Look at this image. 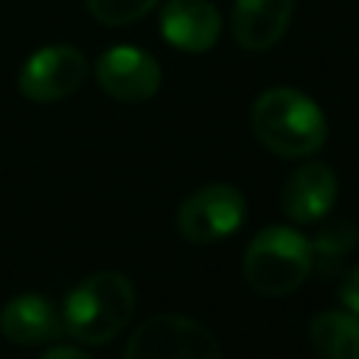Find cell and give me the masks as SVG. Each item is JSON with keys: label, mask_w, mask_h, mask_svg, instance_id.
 Returning a JSON list of instances; mask_svg holds the SVG:
<instances>
[{"label": "cell", "mask_w": 359, "mask_h": 359, "mask_svg": "<svg viewBox=\"0 0 359 359\" xmlns=\"http://www.w3.org/2000/svg\"><path fill=\"white\" fill-rule=\"evenodd\" d=\"M160 0H87L90 14L104 25H126L151 11Z\"/></svg>", "instance_id": "cell-14"}, {"label": "cell", "mask_w": 359, "mask_h": 359, "mask_svg": "<svg viewBox=\"0 0 359 359\" xmlns=\"http://www.w3.org/2000/svg\"><path fill=\"white\" fill-rule=\"evenodd\" d=\"M309 342L320 359H359V314L320 311L309 323Z\"/></svg>", "instance_id": "cell-12"}, {"label": "cell", "mask_w": 359, "mask_h": 359, "mask_svg": "<svg viewBox=\"0 0 359 359\" xmlns=\"http://www.w3.org/2000/svg\"><path fill=\"white\" fill-rule=\"evenodd\" d=\"M42 359H90L84 351L79 348H70V345H59V348H50Z\"/></svg>", "instance_id": "cell-16"}, {"label": "cell", "mask_w": 359, "mask_h": 359, "mask_svg": "<svg viewBox=\"0 0 359 359\" xmlns=\"http://www.w3.org/2000/svg\"><path fill=\"white\" fill-rule=\"evenodd\" d=\"M294 0H236L233 39L244 50H269L289 28Z\"/></svg>", "instance_id": "cell-10"}, {"label": "cell", "mask_w": 359, "mask_h": 359, "mask_svg": "<svg viewBox=\"0 0 359 359\" xmlns=\"http://www.w3.org/2000/svg\"><path fill=\"white\" fill-rule=\"evenodd\" d=\"M95 81L109 98L123 104H140L160 90L163 70L149 50L135 45H115L98 56Z\"/></svg>", "instance_id": "cell-7"}, {"label": "cell", "mask_w": 359, "mask_h": 359, "mask_svg": "<svg viewBox=\"0 0 359 359\" xmlns=\"http://www.w3.org/2000/svg\"><path fill=\"white\" fill-rule=\"evenodd\" d=\"M342 303L348 306V311L359 314V266L351 269L345 283H342Z\"/></svg>", "instance_id": "cell-15"}, {"label": "cell", "mask_w": 359, "mask_h": 359, "mask_svg": "<svg viewBox=\"0 0 359 359\" xmlns=\"http://www.w3.org/2000/svg\"><path fill=\"white\" fill-rule=\"evenodd\" d=\"M165 42L188 53H205L222 34L219 11L208 0H168L160 14Z\"/></svg>", "instance_id": "cell-9"}, {"label": "cell", "mask_w": 359, "mask_h": 359, "mask_svg": "<svg viewBox=\"0 0 359 359\" xmlns=\"http://www.w3.org/2000/svg\"><path fill=\"white\" fill-rule=\"evenodd\" d=\"M244 280L264 297L292 294L311 272V247L294 227H264L244 252Z\"/></svg>", "instance_id": "cell-3"}, {"label": "cell", "mask_w": 359, "mask_h": 359, "mask_svg": "<svg viewBox=\"0 0 359 359\" xmlns=\"http://www.w3.org/2000/svg\"><path fill=\"white\" fill-rule=\"evenodd\" d=\"M0 331L8 342L39 345L62 334V311L42 294H17L0 309Z\"/></svg>", "instance_id": "cell-11"}, {"label": "cell", "mask_w": 359, "mask_h": 359, "mask_svg": "<svg viewBox=\"0 0 359 359\" xmlns=\"http://www.w3.org/2000/svg\"><path fill=\"white\" fill-rule=\"evenodd\" d=\"M247 219L244 194L236 185L213 182L182 199L177 227L191 244H213L236 233Z\"/></svg>", "instance_id": "cell-5"}, {"label": "cell", "mask_w": 359, "mask_h": 359, "mask_svg": "<svg viewBox=\"0 0 359 359\" xmlns=\"http://www.w3.org/2000/svg\"><path fill=\"white\" fill-rule=\"evenodd\" d=\"M250 123L255 140L278 157H309L328 137L323 109L294 87L264 90L252 104Z\"/></svg>", "instance_id": "cell-1"}, {"label": "cell", "mask_w": 359, "mask_h": 359, "mask_svg": "<svg viewBox=\"0 0 359 359\" xmlns=\"http://www.w3.org/2000/svg\"><path fill=\"white\" fill-rule=\"evenodd\" d=\"M337 191H339V182L331 165L306 163L286 180L280 191V208L286 219L297 224H311L331 210V205L337 202Z\"/></svg>", "instance_id": "cell-8"}, {"label": "cell", "mask_w": 359, "mask_h": 359, "mask_svg": "<svg viewBox=\"0 0 359 359\" xmlns=\"http://www.w3.org/2000/svg\"><path fill=\"white\" fill-rule=\"evenodd\" d=\"M356 244H359V230L351 222H328L309 241L311 269H317L320 275H334L345 264V258L356 250Z\"/></svg>", "instance_id": "cell-13"}, {"label": "cell", "mask_w": 359, "mask_h": 359, "mask_svg": "<svg viewBox=\"0 0 359 359\" xmlns=\"http://www.w3.org/2000/svg\"><path fill=\"white\" fill-rule=\"evenodd\" d=\"M87 79V59L73 45H48L28 56L20 70V93L34 104H56Z\"/></svg>", "instance_id": "cell-6"}, {"label": "cell", "mask_w": 359, "mask_h": 359, "mask_svg": "<svg viewBox=\"0 0 359 359\" xmlns=\"http://www.w3.org/2000/svg\"><path fill=\"white\" fill-rule=\"evenodd\" d=\"M135 314V286L126 275L101 269L70 289L62 306V331L84 345L115 339Z\"/></svg>", "instance_id": "cell-2"}, {"label": "cell", "mask_w": 359, "mask_h": 359, "mask_svg": "<svg viewBox=\"0 0 359 359\" xmlns=\"http://www.w3.org/2000/svg\"><path fill=\"white\" fill-rule=\"evenodd\" d=\"M123 359H222L219 339L185 314H151L123 348Z\"/></svg>", "instance_id": "cell-4"}]
</instances>
